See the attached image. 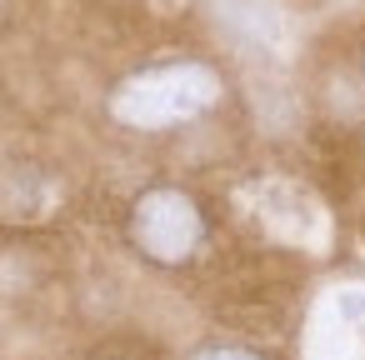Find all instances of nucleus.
<instances>
[{
	"mask_svg": "<svg viewBox=\"0 0 365 360\" xmlns=\"http://www.w3.org/2000/svg\"><path fill=\"white\" fill-rule=\"evenodd\" d=\"M220 96H225V81H220L215 66H205V61H165V66L130 71L110 91L106 110H110L115 125L155 135V130H175V125L200 120L205 110L220 106Z\"/></svg>",
	"mask_w": 365,
	"mask_h": 360,
	"instance_id": "obj_1",
	"label": "nucleus"
},
{
	"mask_svg": "<svg viewBox=\"0 0 365 360\" xmlns=\"http://www.w3.org/2000/svg\"><path fill=\"white\" fill-rule=\"evenodd\" d=\"M130 240L155 265H185L205 245V215L180 185H150L130 205Z\"/></svg>",
	"mask_w": 365,
	"mask_h": 360,
	"instance_id": "obj_2",
	"label": "nucleus"
},
{
	"mask_svg": "<svg viewBox=\"0 0 365 360\" xmlns=\"http://www.w3.org/2000/svg\"><path fill=\"white\" fill-rule=\"evenodd\" d=\"M220 21L230 26V36L240 41H275V11L265 6V0H220Z\"/></svg>",
	"mask_w": 365,
	"mask_h": 360,
	"instance_id": "obj_3",
	"label": "nucleus"
},
{
	"mask_svg": "<svg viewBox=\"0 0 365 360\" xmlns=\"http://www.w3.org/2000/svg\"><path fill=\"white\" fill-rule=\"evenodd\" d=\"M190 360H265V355H255L245 345H200Z\"/></svg>",
	"mask_w": 365,
	"mask_h": 360,
	"instance_id": "obj_4",
	"label": "nucleus"
}]
</instances>
